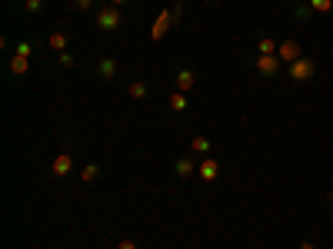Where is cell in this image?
Returning <instances> with one entry per match:
<instances>
[{
  "instance_id": "cell-1",
  "label": "cell",
  "mask_w": 333,
  "mask_h": 249,
  "mask_svg": "<svg viewBox=\"0 0 333 249\" xmlns=\"http://www.w3.org/2000/svg\"><path fill=\"white\" fill-rule=\"evenodd\" d=\"M313 70H317V66H313L310 57H300V60H293V63L287 66V73L293 76V80H307V76H313Z\"/></svg>"
},
{
  "instance_id": "cell-2",
  "label": "cell",
  "mask_w": 333,
  "mask_h": 249,
  "mask_svg": "<svg viewBox=\"0 0 333 249\" xmlns=\"http://www.w3.org/2000/svg\"><path fill=\"white\" fill-rule=\"evenodd\" d=\"M97 27L100 30H117V27H120V10H117V7H103V10L97 13Z\"/></svg>"
},
{
  "instance_id": "cell-3",
  "label": "cell",
  "mask_w": 333,
  "mask_h": 249,
  "mask_svg": "<svg viewBox=\"0 0 333 249\" xmlns=\"http://www.w3.org/2000/svg\"><path fill=\"white\" fill-rule=\"evenodd\" d=\"M280 63H283V60H280L277 54H260L256 57V70H260L263 76H273L280 70Z\"/></svg>"
},
{
  "instance_id": "cell-4",
  "label": "cell",
  "mask_w": 333,
  "mask_h": 249,
  "mask_svg": "<svg viewBox=\"0 0 333 249\" xmlns=\"http://www.w3.org/2000/svg\"><path fill=\"white\" fill-rule=\"evenodd\" d=\"M277 57L283 60V63H293V60H300V44H297V40H283V44L277 47Z\"/></svg>"
},
{
  "instance_id": "cell-5",
  "label": "cell",
  "mask_w": 333,
  "mask_h": 249,
  "mask_svg": "<svg viewBox=\"0 0 333 249\" xmlns=\"http://www.w3.org/2000/svg\"><path fill=\"white\" fill-rule=\"evenodd\" d=\"M50 170H54V176H67L70 170H74V156H70V153L54 156V166H50Z\"/></svg>"
},
{
  "instance_id": "cell-6",
  "label": "cell",
  "mask_w": 333,
  "mask_h": 249,
  "mask_svg": "<svg viewBox=\"0 0 333 249\" xmlns=\"http://www.w3.org/2000/svg\"><path fill=\"white\" fill-rule=\"evenodd\" d=\"M170 23H173V17H170V10H164L160 17H157V23H154V30H150V37H154V40H160V37L166 33V27H170Z\"/></svg>"
},
{
  "instance_id": "cell-7",
  "label": "cell",
  "mask_w": 333,
  "mask_h": 249,
  "mask_svg": "<svg viewBox=\"0 0 333 249\" xmlns=\"http://www.w3.org/2000/svg\"><path fill=\"white\" fill-rule=\"evenodd\" d=\"M217 173H220V166H217V160H210V156H207V160L200 163V176H203L207 183H210V180H217Z\"/></svg>"
},
{
  "instance_id": "cell-8",
  "label": "cell",
  "mask_w": 333,
  "mask_h": 249,
  "mask_svg": "<svg viewBox=\"0 0 333 249\" xmlns=\"http://www.w3.org/2000/svg\"><path fill=\"white\" fill-rule=\"evenodd\" d=\"M193 83H197L193 70H180V73H177V90H180V93H187V90L193 87Z\"/></svg>"
},
{
  "instance_id": "cell-9",
  "label": "cell",
  "mask_w": 333,
  "mask_h": 249,
  "mask_svg": "<svg viewBox=\"0 0 333 249\" xmlns=\"http://www.w3.org/2000/svg\"><path fill=\"white\" fill-rule=\"evenodd\" d=\"M97 73L103 76V80H113V76H117V60H110V57H107V60H100Z\"/></svg>"
},
{
  "instance_id": "cell-10",
  "label": "cell",
  "mask_w": 333,
  "mask_h": 249,
  "mask_svg": "<svg viewBox=\"0 0 333 249\" xmlns=\"http://www.w3.org/2000/svg\"><path fill=\"white\" fill-rule=\"evenodd\" d=\"M97 176H100V166H97V163H87V166L80 170V180H83V183H93Z\"/></svg>"
},
{
  "instance_id": "cell-11",
  "label": "cell",
  "mask_w": 333,
  "mask_h": 249,
  "mask_svg": "<svg viewBox=\"0 0 333 249\" xmlns=\"http://www.w3.org/2000/svg\"><path fill=\"white\" fill-rule=\"evenodd\" d=\"M170 110H177V113H183V110H187V97H183V93H173V97H170Z\"/></svg>"
},
{
  "instance_id": "cell-12",
  "label": "cell",
  "mask_w": 333,
  "mask_h": 249,
  "mask_svg": "<svg viewBox=\"0 0 333 249\" xmlns=\"http://www.w3.org/2000/svg\"><path fill=\"white\" fill-rule=\"evenodd\" d=\"M173 170H177V176H190L197 166H193V160H177V166H173Z\"/></svg>"
},
{
  "instance_id": "cell-13",
  "label": "cell",
  "mask_w": 333,
  "mask_h": 249,
  "mask_svg": "<svg viewBox=\"0 0 333 249\" xmlns=\"http://www.w3.org/2000/svg\"><path fill=\"white\" fill-rule=\"evenodd\" d=\"M50 47L60 50V54H67V37H64V33H50Z\"/></svg>"
},
{
  "instance_id": "cell-14",
  "label": "cell",
  "mask_w": 333,
  "mask_h": 249,
  "mask_svg": "<svg viewBox=\"0 0 333 249\" xmlns=\"http://www.w3.org/2000/svg\"><path fill=\"white\" fill-rule=\"evenodd\" d=\"M190 146H193V153H210V140H207V136H193Z\"/></svg>"
},
{
  "instance_id": "cell-15",
  "label": "cell",
  "mask_w": 333,
  "mask_h": 249,
  "mask_svg": "<svg viewBox=\"0 0 333 249\" xmlns=\"http://www.w3.org/2000/svg\"><path fill=\"white\" fill-rule=\"evenodd\" d=\"M10 73H17V76H23V73H27V57H13Z\"/></svg>"
},
{
  "instance_id": "cell-16",
  "label": "cell",
  "mask_w": 333,
  "mask_h": 249,
  "mask_svg": "<svg viewBox=\"0 0 333 249\" xmlns=\"http://www.w3.org/2000/svg\"><path fill=\"white\" fill-rule=\"evenodd\" d=\"M130 97H133V100H144V97H147V83H144V80L130 83Z\"/></svg>"
},
{
  "instance_id": "cell-17",
  "label": "cell",
  "mask_w": 333,
  "mask_h": 249,
  "mask_svg": "<svg viewBox=\"0 0 333 249\" xmlns=\"http://www.w3.org/2000/svg\"><path fill=\"white\" fill-rule=\"evenodd\" d=\"M256 47H260V54H277V47H280V44H273L270 37H263V40H260Z\"/></svg>"
},
{
  "instance_id": "cell-18",
  "label": "cell",
  "mask_w": 333,
  "mask_h": 249,
  "mask_svg": "<svg viewBox=\"0 0 333 249\" xmlns=\"http://www.w3.org/2000/svg\"><path fill=\"white\" fill-rule=\"evenodd\" d=\"M310 7L320 10V13H327V10H333V0H310Z\"/></svg>"
},
{
  "instance_id": "cell-19",
  "label": "cell",
  "mask_w": 333,
  "mask_h": 249,
  "mask_svg": "<svg viewBox=\"0 0 333 249\" xmlns=\"http://www.w3.org/2000/svg\"><path fill=\"white\" fill-rule=\"evenodd\" d=\"M170 17H173V23H180V17H183V3H173V7H170Z\"/></svg>"
},
{
  "instance_id": "cell-20",
  "label": "cell",
  "mask_w": 333,
  "mask_h": 249,
  "mask_svg": "<svg viewBox=\"0 0 333 249\" xmlns=\"http://www.w3.org/2000/svg\"><path fill=\"white\" fill-rule=\"evenodd\" d=\"M40 7H44V0H27V10L30 13H40Z\"/></svg>"
},
{
  "instance_id": "cell-21",
  "label": "cell",
  "mask_w": 333,
  "mask_h": 249,
  "mask_svg": "<svg viewBox=\"0 0 333 249\" xmlns=\"http://www.w3.org/2000/svg\"><path fill=\"white\" fill-rule=\"evenodd\" d=\"M30 50H33L30 44H20V47H17V57H30Z\"/></svg>"
},
{
  "instance_id": "cell-22",
  "label": "cell",
  "mask_w": 333,
  "mask_h": 249,
  "mask_svg": "<svg viewBox=\"0 0 333 249\" xmlns=\"http://www.w3.org/2000/svg\"><path fill=\"white\" fill-rule=\"evenodd\" d=\"M117 249H137V243H133V239H120V243H117Z\"/></svg>"
},
{
  "instance_id": "cell-23",
  "label": "cell",
  "mask_w": 333,
  "mask_h": 249,
  "mask_svg": "<svg viewBox=\"0 0 333 249\" xmlns=\"http://www.w3.org/2000/svg\"><path fill=\"white\" fill-rule=\"evenodd\" d=\"M74 3H77V10H90L93 7V0H74Z\"/></svg>"
},
{
  "instance_id": "cell-24",
  "label": "cell",
  "mask_w": 333,
  "mask_h": 249,
  "mask_svg": "<svg viewBox=\"0 0 333 249\" xmlns=\"http://www.w3.org/2000/svg\"><path fill=\"white\" fill-rule=\"evenodd\" d=\"M123 3H127V0H110V7H123Z\"/></svg>"
},
{
  "instance_id": "cell-25",
  "label": "cell",
  "mask_w": 333,
  "mask_h": 249,
  "mask_svg": "<svg viewBox=\"0 0 333 249\" xmlns=\"http://www.w3.org/2000/svg\"><path fill=\"white\" fill-rule=\"evenodd\" d=\"M300 249H317V246H313V243H300Z\"/></svg>"
}]
</instances>
